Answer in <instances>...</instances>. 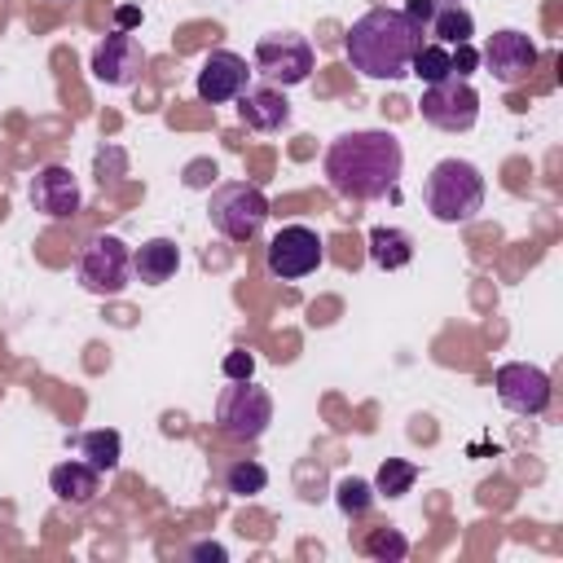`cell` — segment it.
Returning a JSON list of instances; mask_svg holds the SVG:
<instances>
[{
    "label": "cell",
    "mask_w": 563,
    "mask_h": 563,
    "mask_svg": "<svg viewBox=\"0 0 563 563\" xmlns=\"http://www.w3.org/2000/svg\"><path fill=\"white\" fill-rule=\"evenodd\" d=\"M365 246H369L374 268H383V273H396V268H405L413 260V233L396 229V224H374Z\"/></svg>",
    "instance_id": "18"
},
{
    "label": "cell",
    "mask_w": 563,
    "mask_h": 563,
    "mask_svg": "<svg viewBox=\"0 0 563 563\" xmlns=\"http://www.w3.org/2000/svg\"><path fill=\"white\" fill-rule=\"evenodd\" d=\"M176 268H180V246H176L172 238H150V242H141L136 255H132V273H136L145 286L172 282Z\"/></svg>",
    "instance_id": "17"
},
{
    "label": "cell",
    "mask_w": 563,
    "mask_h": 563,
    "mask_svg": "<svg viewBox=\"0 0 563 563\" xmlns=\"http://www.w3.org/2000/svg\"><path fill=\"white\" fill-rule=\"evenodd\" d=\"M449 62H453V75L466 79V75L479 66V53H475L471 44H453V48H449Z\"/></svg>",
    "instance_id": "27"
},
{
    "label": "cell",
    "mask_w": 563,
    "mask_h": 563,
    "mask_svg": "<svg viewBox=\"0 0 563 563\" xmlns=\"http://www.w3.org/2000/svg\"><path fill=\"white\" fill-rule=\"evenodd\" d=\"M216 422L229 440H260L273 422V396L251 378H229L216 400Z\"/></svg>",
    "instance_id": "5"
},
{
    "label": "cell",
    "mask_w": 563,
    "mask_h": 563,
    "mask_svg": "<svg viewBox=\"0 0 563 563\" xmlns=\"http://www.w3.org/2000/svg\"><path fill=\"white\" fill-rule=\"evenodd\" d=\"M361 550H365L369 559H378V563H396V559L409 554V541H405L400 528H369L365 541H361Z\"/></svg>",
    "instance_id": "24"
},
{
    "label": "cell",
    "mask_w": 563,
    "mask_h": 563,
    "mask_svg": "<svg viewBox=\"0 0 563 563\" xmlns=\"http://www.w3.org/2000/svg\"><path fill=\"white\" fill-rule=\"evenodd\" d=\"M189 554H194V559H224V545H216V541H198Z\"/></svg>",
    "instance_id": "30"
},
{
    "label": "cell",
    "mask_w": 563,
    "mask_h": 563,
    "mask_svg": "<svg viewBox=\"0 0 563 563\" xmlns=\"http://www.w3.org/2000/svg\"><path fill=\"white\" fill-rule=\"evenodd\" d=\"M418 110H422V119H427L431 128H440V132H471L475 119H479V92H475L466 79L449 75V79H440V84H427Z\"/></svg>",
    "instance_id": "9"
},
{
    "label": "cell",
    "mask_w": 563,
    "mask_h": 563,
    "mask_svg": "<svg viewBox=\"0 0 563 563\" xmlns=\"http://www.w3.org/2000/svg\"><path fill=\"white\" fill-rule=\"evenodd\" d=\"M413 479H418V466H413V462L387 457V462L378 466V475H374V493H378V497H405V493L413 488Z\"/></svg>",
    "instance_id": "22"
},
{
    "label": "cell",
    "mask_w": 563,
    "mask_h": 563,
    "mask_svg": "<svg viewBox=\"0 0 563 563\" xmlns=\"http://www.w3.org/2000/svg\"><path fill=\"white\" fill-rule=\"evenodd\" d=\"M48 488L70 506H92L101 493V471L88 462H57L48 471Z\"/></svg>",
    "instance_id": "16"
},
{
    "label": "cell",
    "mask_w": 563,
    "mask_h": 563,
    "mask_svg": "<svg viewBox=\"0 0 563 563\" xmlns=\"http://www.w3.org/2000/svg\"><path fill=\"white\" fill-rule=\"evenodd\" d=\"M479 62L488 66V75L497 84H523L537 66V44L523 35V31H493Z\"/></svg>",
    "instance_id": "12"
},
{
    "label": "cell",
    "mask_w": 563,
    "mask_h": 563,
    "mask_svg": "<svg viewBox=\"0 0 563 563\" xmlns=\"http://www.w3.org/2000/svg\"><path fill=\"white\" fill-rule=\"evenodd\" d=\"M238 119L251 132H282L290 123V101L282 88L260 84V88H242L238 92Z\"/></svg>",
    "instance_id": "15"
},
{
    "label": "cell",
    "mask_w": 563,
    "mask_h": 563,
    "mask_svg": "<svg viewBox=\"0 0 563 563\" xmlns=\"http://www.w3.org/2000/svg\"><path fill=\"white\" fill-rule=\"evenodd\" d=\"M251 70L264 75V84H273V88H295L312 75V44L295 31H268L255 44Z\"/></svg>",
    "instance_id": "6"
},
{
    "label": "cell",
    "mask_w": 563,
    "mask_h": 563,
    "mask_svg": "<svg viewBox=\"0 0 563 563\" xmlns=\"http://www.w3.org/2000/svg\"><path fill=\"white\" fill-rule=\"evenodd\" d=\"M114 22H119V31H132V26L141 22V9H136V4H119V9H114Z\"/></svg>",
    "instance_id": "29"
},
{
    "label": "cell",
    "mask_w": 563,
    "mask_h": 563,
    "mask_svg": "<svg viewBox=\"0 0 563 563\" xmlns=\"http://www.w3.org/2000/svg\"><path fill=\"white\" fill-rule=\"evenodd\" d=\"M246 75H251V66H246L242 53L216 48V53H207V62L198 70V97L211 101V106H229L246 88Z\"/></svg>",
    "instance_id": "13"
},
{
    "label": "cell",
    "mask_w": 563,
    "mask_h": 563,
    "mask_svg": "<svg viewBox=\"0 0 563 563\" xmlns=\"http://www.w3.org/2000/svg\"><path fill=\"white\" fill-rule=\"evenodd\" d=\"M145 62H150V57H145L141 40H136L132 31H110V35L92 48L88 70H92V79L106 84V88H128V84L141 79Z\"/></svg>",
    "instance_id": "11"
},
{
    "label": "cell",
    "mask_w": 563,
    "mask_h": 563,
    "mask_svg": "<svg viewBox=\"0 0 563 563\" xmlns=\"http://www.w3.org/2000/svg\"><path fill=\"white\" fill-rule=\"evenodd\" d=\"M251 374H255V356L246 347H233L224 356V378H251Z\"/></svg>",
    "instance_id": "26"
},
{
    "label": "cell",
    "mask_w": 563,
    "mask_h": 563,
    "mask_svg": "<svg viewBox=\"0 0 563 563\" xmlns=\"http://www.w3.org/2000/svg\"><path fill=\"white\" fill-rule=\"evenodd\" d=\"M400 167H405V150L383 128L343 132L325 145V158H321L330 189L347 202H374L391 194L400 185Z\"/></svg>",
    "instance_id": "1"
},
{
    "label": "cell",
    "mask_w": 563,
    "mask_h": 563,
    "mask_svg": "<svg viewBox=\"0 0 563 563\" xmlns=\"http://www.w3.org/2000/svg\"><path fill=\"white\" fill-rule=\"evenodd\" d=\"M321 260H325V242H321V233L308 229V224H286V229H277L273 242H268V251H264L268 273L282 277V282H299V277L317 273Z\"/></svg>",
    "instance_id": "8"
},
{
    "label": "cell",
    "mask_w": 563,
    "mask_h": 563,
    "mask_svg": "<svg viewBox=\"0 0 563 563\" xmlns=\"http://www.w3.org/2000/svg\"><path fill=\"white\" fill-rule=\"evenodd\" d=\"M418 44H422V26H413L400 9H387V4L365 9L343 35V53H347L352 70H361L365 79L409 75V57Z\"/></svg>",
    "instance_id": "2"
},
{
    "label": "cell",
    "mask_w": 563,
    "mask_h": 563,
    "mask_svg": "<svg viewBox=\"0 0 563 563\" xmlns=\"http://www.w3.org/2000/svg\"><path fill=\"white\" fill-rule=\"evenodd\" d=\"M427 31H431L435 44H444V48H453V44H471V35H475V18H471V9H462V4H440Z\"/></svg>",
    "instance_id": "20"
},
{
    "label": "cell",
    "mask_w": 563,
    "mask_h": 563,
    "mask_svg": "<svg viewBox=\"0 0 563 563\" xmlns=\"http://www.w3.org/2000/svg\"><path fill=\"white\" fill-rule=\"evenodd\" d=\"M409 75H418L422 84H440V79H449L453 75V62H449V48L444 44H418L413 48V57H409Z\"/></svg>",
    "instance_id": "21"
},
{
    "label": "cell",
    "mask_w": 563,
    "mask_h": 563,
    "mask_svg": "<svg viewBox=\"0 0 563 563\" xmlns=\"http://www.w3.org/2000/svg\"><path fill=\"white\" fill-rule=\"evenodd\" d=\"M31 202L48 220H70L79 211V180H75V172L62 167V163H44L31 176Z\"/></svg>",
    "instance_id": "14"
},
{
    "label": "cell",
    "mask_w": 563,
    "mask_h": 563,
    "mask_svg": "<svg viewBox=\"0 0 563 563\" xmlns=\"http://www.w3.org/2000/svg\"><path fill=\"white\" fill-rule=\"evenodd\" d=\"M493 387H497V400H501L510 413H523V418L545 413V409H550V396H554L550 374H545L541 365H528V361H506V365H497Z\"/></svg>",
    "instance_id": "10"
},
{
    "label": "cell",
    "mask_w": 563,
    "mask_h": 563,
    "mask_svg": "<svg viewBox=\"0 0 563 563\" xmlns=\"http://www.w3.org/2000/svg\"><path fill=\"white\" fill-rule=\"evenodd\" d=\"M207 216H211V224H216L229 242H255L260 229H264V220H268V198H264V189L251 185V180H229V185H220V189L211 194Z\"/></svg>",
    "instance_id": "4"
},
{
    "label": "cell",
    "mask_w": 563,
    "mask_h": 563,
    "mask_svg": "<svg viewBox=\"0 0 563 563\" xmlns=\"http://www.w3.org/2000/svg\"><path fill=\"white\" fill-rule=\"evenodd\" d=\"M422 198L440 224H466L484 211V172L466 158H440L422 185Z\"/></svg>",
    "instance_id": "3"
},
{
    "label": "cell",
    "mask_w": 563,
    "mask_h": 563,
    "mask_svg": "<svg viewBox=\"0 0 563 563\" xmlns=\"http://www.w3.org/2000/svg\"><path fill=\"white\" fill-rule=\"evenodd\" d=\"M444 0H405V18L413 22V26H431V18H435V9H440Z\"/></svg>",
    "instance_id": "28"
},
{
    "label": "cell",
    "mask_w": 563,
    "mask_h": 563,
    "mask_svg": "<svg viewBox=\"0 0 563 563\" xmlns=\"http://www.w3.org/2000/svg\"><path fill=\"white\" fill-rule=\"evenodd\" d=\"M224 488L238 493V497H255L268 488V471L255 462V457H238L229 471H224Z\"/></svg>",
    "instance_id": "23"
},
{
    "label": "cell",
    "mask_w": 563,
    "mask_h": 563,
    "mask_svg": "<svg viewBox=\"0 0 563 563\" xmlns=\"http://www.w3.org/2000/svg\"><path fill=\"white\" fill-rule=\"evenodd\" d=\"M79 457H84L88 466H97L101 475H110V471L119 466V457H123V440H119V431H114V427L84 431V435H79Z\"/></svg>",
    "instance_id": "19"
},
{
    "label": "cell",
    "mask_w": 563,
    "mask_h": 563,
    "mask_svg": "<svg viewBox=\"0 0 563 563\" xmlns=\"http://www.w3.org/2000/svg\"><path fill=\"white\" fill-rule=\"evenodd\" d=\"M374 497H378V493H374V484H365V479H356V475L339 479V488H334V501H339V510H343V515H352V519L369 515Z\"/></svg>",
    "instance_id": "25"
},
{
    "label": "cell",
    "mask_w": 563,
    "mask_h": 563,
    "mask_svg": "<svg viewBox=\"0 0 563 563\" xmlns=\"http://www.w3.org/2000/svg\"><path fill=\"white\" fill-rule=\"evenodd\" d=\"M75 273H79V286L88 295H123L128 282H132V251H128L123 238L101 233V238H92L84 246Z\"/></svg>",
    "instance_id": "7"
}]
</instances>
